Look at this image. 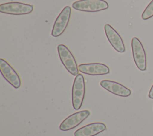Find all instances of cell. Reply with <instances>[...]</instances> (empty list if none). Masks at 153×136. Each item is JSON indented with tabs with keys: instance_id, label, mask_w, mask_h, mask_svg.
<instances>
[{
	"instance_id": "8992f818",
	"label": "cell",
	"mask_w": 153,
	"mask_h": 136,
	"mask_svg": "<svg viewBox=\"0 0 153 136\" xmlns=\"http://www.w3.org/2000/svg\"><path fill=\"white\" fill-rule=\"evenodd\" d=\"M71 8L66 6L57 16L53 26L51 35L53 37L60 36L66 30L70 20Z\"/></svg>"
},
{
	"instance_id": "5b68a950",
	"label": "cell",
	"mask_w": 153,
	"mask_h": 136,
	"mask_svg": "<svg viewBox=\"0 0 153 136\" xmlns=\"http://www.w3.org/2000/svg\"><path fill=\"white\" fill-rule=\"evenodd\" d=\"M131 50L134 63L141 71L146 70V56L142 44L140 40L133 37L131 39Z\"/></svg>"
},
{
	"instance_id": "9c48e42d",
	"label": "cell",
	"mask_w": 153,
	"mask_h": 136,
	"mask_svg": "<svg viewBox=\"0 0 153 136\" xmlns=\"http://www.w3.org/2000/svg\"><path fill=\"white\" fill-rule=\"evenodd\" d=\"M104 29L106 36L112 47L118 52H124L126 51L125 45L118 33L109 24H105Z\"/></svg>"
},
{
	"instance_id": "6da1fadb",
	"label": "cell",
	"mask_w": 153,
	"mask_h": 136,
	"mask_svg": "<svg viewBox=\"0 0 153 136\" xmlns=\"http://www.w3.org/2000/svg\"><path fill=\"white\" fill-rule=\"evenodd\" d=\"M85 85L84 76L82 74L77 75L74 79L72 89V103L75 110H79L84 99Z\"/></svg>"
},
{
	"instance_id": "7c38bea8",
	"label": "cell",
	"mask_w": 153,
	"mask_h": 136,
	"mask_svg": "<svg viewBox=\"0 0 153 136\" xmlns=\"http://www.w3.org/2000/svg\"><path fill=\"white\" fill-rule=\"evenodd\" d=\"M106 129V126L105 123L94 122L77 129L74 133V136H95Z\"/></svg>"
},
{
	"instance_id": "4fadbf2b",
	"label": "cell",
	"mask_w": 153,
	"mask_h": 136,
	"mask_svg": "<svg viewBox=\"0 0 153 136\" xmlns=\"http://www.w3.org/2000/svg\"><path fill=\"white\" fill-rule=\"evenodd\" d=\"M153 17V0L148 4L142 14L143 20H147Z\"/></svg>"
},
{
	"instance_id": "277c9868",
	"label": "cell",
	"mask_w": 153,
	"mask_h": 136,
	"mask_svg": "<svg viewBox=\"0 0 153 136\" xmlns=\"http://www.w3.org/2000/svg\"><path fill=\"white\" fill-rule=\"evenodd\" d=\"M33 10V6L30 4L10 2L0 5V12L12 15H24L31 13Z\"/></svg>"
},
{
	"instance_id": "7a4b0ae2",
	"label": "cell",
	"mask_w": 153,
	"mask_h": 136,
	"mask_svg": "<svg viewBox=\"0 0 153 136\" xmlns=\"http://www.w3.org/2000/svg\"><path fill=\"white\" fill-rule=\"evenodd\" d=\"M57 51L60 59L66 70L73 76L78 75L77 63L69 48L63 44H60L57 47Z\"/></svg>"
},
{
	"instance_id": "3957f363",
	"label": "cell",
	"mask_w": 153,
	"mask_h": 136,
	"mask_svg": "<svg viewBox=\"0 0 153 136\" xmlns=\"http://www.w3.org/2000/svg\"><path fill=\"white\" fill-rule=\"evenodd\" d=\"M72 7L81 11L95 13L108 8V3L104 0H79L74 2Z\"/></svg>"
},
{
	"instance_id": "30bf717a",
	"label": "cell",
	"mask_w": 153,
	"mask_h": 136,
	"mask_svg": "<svg viewBox=\"0 0 153 136\" xmlns=\"http://www.w3.org/2000/svg\"><path fill=\"white\" fill-rule=\"evenodd\" d=\"M78 70L81 73L89 75H103L109 73L108 66L103 63H85L78 66Z\"/></svg>"
},
{
	"instance_id": "ba28073f",
	"label": "cell",
	"mask_w": 153,
	"mask_h": 136,
	"mask_svg": "<svg viewBox=\"0 0 153 136\" xmlns=\"http://www.w3.org/2000/svg\"><path fill=\"white\" fill-rule=\"evenodd\" d=\"M0 70L5 79L15 88L21 86V79L17 72L5 60L0 59Z\"/></svg>"
},
{
	"instance_id": "52a82bcc",
	"label": "cell",
	"mask_w": 153,
	"mask_h": 136,
	"mask_svg": "<svg viewBox=\"0 0 153 136\" xmlns=\"http://www.w3.org/2000/svg\"><path fill=\"white\" fill-rule=\"evenodd\" d=\"M90 115V112L88 110H84L73 113L67 117L61 123L59 128L63 131L74 129L86 119Z\"/></svg>"
},
{
	"instance_id": "5bb4252c",
	"label": "cell",
	"mask_w": 153,
	"mask_h": 136,
	"mask_svg": "<svg viewBox=\"0 0 153 136\" xmlns=\"http://www.w3.org/2000/svg\"><path fill=\"white\" fill-rule=\"evenodd\" d=\"M148 97L149 98H151V99H153V85L152 86H151L149 91V93H148Z\"/></svg>"
},
{
	"instance_id": "8fae6325",
	"label": "cell",
	"mask_w": 153,
	"mask_h": 136,
	"mask_svg": "<svg viewBox=\"0 0 153 136\" xmlns=\"http://www.w3.org/2000/svg\"><path fill=\"white\" fill-rule=\"evenodd\" d=\"M100 86L108 91L120 97H128L131 91L123 85L110 80H102L100 82Z\"/></svg>"
}]
</instances>
